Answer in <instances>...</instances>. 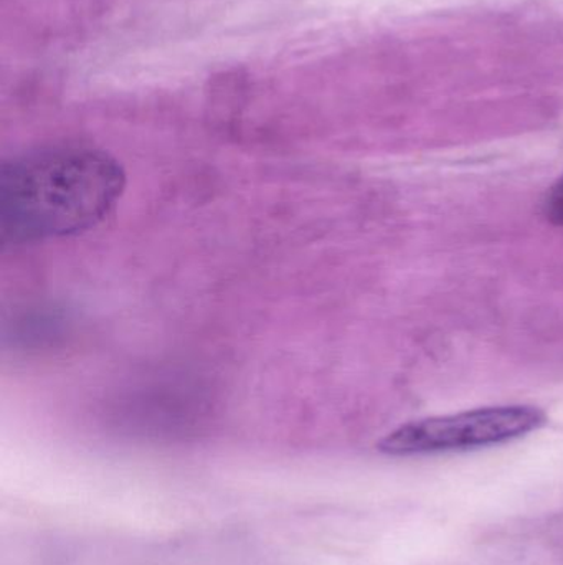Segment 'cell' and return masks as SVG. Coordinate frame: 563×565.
<instances>
[{
  "label": "cell",
  "instance_id": "1",
  "mask_svg": "<svg viewBox=\"0 0 563 565\" xmlns=\"http://www.w3.org/2000/svg\"><path fill=\"white\" fill-rule=\"evenodd\" d=\"M124 185V169L101 149L55 146L10 159L0 171V237L19 245L82 234L111 214Z\"/></svg>",
  "mask_w": 563,
  "mask_h": 565
},
{
  "label": "cell",
  "instance_id": "2",
  "mask_svg": "<svg viewBox=\"0 0 563 565\" xmlns=\"http://www.w3.org/2000/svg\"><path fill=\"white\" fill-rule=\"evenodd\" d=\"M544 422V412L532 405L478 408L410 422L382 438L379 450L392 457L478 450L526 437Z\"/></svg>",
  "mask_w": 563,
  "mask_h": 565
},
{
  "label": "cell",
  "instance_id": "3",
  "mask_svg": "<svg viewBox=\"0 0 563 565\" xmlns=\"http://www.w3.org/2000/svg\"><path fill=\"white\" fill-rule=\"evenodd\" d=\"M545 207H548V217L551 218L554 224L562 225L563 227V175L561 181L552 189Z\"/></svg>",
  "mask_w": 563,
  "mask_h": 565
}]
</instances>
